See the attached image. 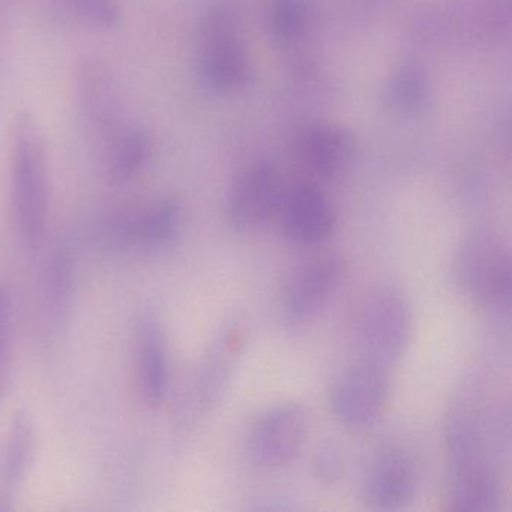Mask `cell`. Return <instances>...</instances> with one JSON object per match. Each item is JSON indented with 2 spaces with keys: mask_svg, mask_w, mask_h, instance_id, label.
<instances>
[{
  "mask_svg": "<svg viewBox=\"0 0 512 512\" xmlns=\"http://www.w3.org/2000/svg\"><path fill=\"white\" fill-rule=\"evenodd\" d=\"M11 205L20 236L40 247L49 224V158L43 131L28 113L17 116L11 134Z\"/></svg>",
  "mask_w": 512,
  "mask_h": 512,
  "instance_id": "6da1fadb",
  "label": "cell"
},
{
  "mask_svg": "<svg viewBox=\"0 0 512 512\" xmlns=\"http://www.w3.org/2000/svg\"><path fill=\"white\" fill-rule=\"evenodd\" d=\"M455 277L475 307L491 314L511 308V253L493 230H475L464 238L455 254Z\"/></svg>",
  "mask_w": 512,
  "mask_h": 512,
  "instance_id": "7a4b0ae2",
  "label": "cell"
},
{
  "mask_svg": "<svg viewBox=\"0 0 512 512\" xmlns=\"http://www.w3.org/2000/svg\"><path fill=\"white\" fill-rule=\"evenodd\" d=\"M412 311L398 290L371 289L356 314V343L361 359L389 368L397 364L412 340Z\"/></svg>",
  "mask_w": 512,
  "mask_h": 512,
  "instance_id": "3957f363",
  "label": "cell"
},
{
  "mask_svg": "<svg viewBox=\"0 0 512 512\" xmlns=\"http://www.w3.org/2000/svg\"><path fill=\"white\" fill-rule=\"evenodd\" d=\"M389 397L388 368L361 359L335 377L329 389V407L338 424L350 431H362L382 418Z\"/></svg>",
  "mask_w": 512,
  "mask_h": 512,
  "instance_id": "277c9868",
  "label": "cell"
},
{
  "mask_svg": "<svg viewBox=\"0 0 512 512\" xmlns=\"http://www.w3.org/2000/svg\"><path fill=\"white\" fill-rule=\"evenodd\" d=\"M307 434L308 413L302 404L287 401L269 407L248 431V457L263 469L287 466L304 448Z\"/></svg>",
  "mask_w": 512,
  "mask_h": 512,
  "instance_id": "5b68a950",
  "label": "cell"
},
{
  "mask_svg": "<svg viewBox=\"0 0 512 512\" xmlns=\"http://www.w3.org/2000/svg\"><path fill=\"white\" fill-rule=\"evenodd\" d=\"M182 208L175 199H161L146 208L115 215L104 226L110 247L157 254L172 247L181 233Z\"/></svg>",
  "mask_w": 512,
  "mask_h": 512,
  "instance_id": "8992f818",
  "label": "cell"
},
{
  "mask_svg": "<svg viewBox=\"0 0 512 512\" xmlns=\"http://www.w3.org/2000/svg\"><path fill=\"white\" fill-rule=\"evenodd\" d=\"M245 346V329L241 322L227 323L203 356L185 395L184 410L188 418H202L220 403Z\"/></svg>",
  "mask_w": 512,
  "mask_h": 512,
  "instance_id": "52a82bcc",
  "label": "cell"
},
{
  "mask_svg": "<svg viewBox=\"0 0 512 512\" xmlns=\"http://www.w3.org/2000/svg\"><path fill=\"white\" fill-rule=\"evenodd\" d=\"M199 73L212 91L229 94L242 88L250 73V62L244 46L233 32L227 10L209 14L200 40Z\"/></svg>",
  "mask_w": 512,
  "mask_h": 512,
  "instance_id": "ba28073f",
  "label": "cell"
},
{
  "mask_svg": "<svg viewBox=\"0 0 512 512\" xmlns=\"http://www.w3.org/2000/svg\"><path fill=\"white\" fill-rule=\"evenodd\" d=\"M283 179L271 163H256L239 173L227 196V218L236 232L250 233L277 217Z\"/></svg>",
  "mask_w": 512,
  "mask_h": 512,
  "instance_id": "9c48e42d",
  "label": "cell"
},
{
  "mask_svg": "<svg viewBox=\"0 0 512 512\" xmlns=\"http://www.w3.org/2000/svg\"><path fill=\"white\" fill-rule=\"evenodd\" d=\"M419 470L406 446L386 443L377 449L364 476V500L376 511H400L415 500Z\"/></svg>",
  "mask_w": 512,
  "mask_h": 512,
  "instance_id": "30bf717a",
  "label": "cell"
},
{
  "mask_svg": "<svg viewBox=\"0 0 512 512\" xmlns=\"http://www.w3.org/2000/svg\"><path fill=\"white\" fill-rule=\"evenodd\" d=\"M76 97L83 119L101 145L130 124L115 74L101 59L85 58L77 65Z\"/></svg>",
  "mask_w": 512,
  "mask_h": 512,
  "instance_id": "8fae6325",
  "label": "cell"
},
{
  "mask_svg": "<svg viewBox=\"0 0 512 512\" xmlns=\"http://www.w3.org/2000/svg\"><path fill=\"white\" fill-rule=\"evenodd\" d=\"M277 215L287 241L299 247L325 244L337 229L334 203L314 182H305L286 191Z\"/></svg>",
  "mask_w": 512,
  "mask_h": 512,
  "instance_id": "7c38bea8",
  "label": "cell"
},
{
  "mask_svg": "<svg viewBox=\"0 0 512 512\" xmlns=\"http://www.w3.org/2000/svg\"><path fill=\"white\" fill-rule=\"evenodd\" d=\"M356 142L344 127L326 122L305 125L296 133L293 155L313 181H335L352 166Z\"/></svg>",
  "mask_w": 512,
  "mask_h": 512,
  "instance_id": "4fadbf2b",
  "label": "cell"
},
{
  "mask_svg": "<svg viewBox=\"0 0 512 512\" xmlns=\"http://www.w3.org/2000/svg\"><path fill=\"white\" fill-rule=\"evenodd\" d=\"M346 266L335 254L314 257L299 265L287 280L283 293V311L293 323L316 317L331 301L343 281Z\"/></svg>",
  "mask_w": 512,
  "mask_h": 512,
  "instance_id": "5bb4252c",
  "label": "cell"
},
{
  "mask_svg": "<svg viewBox=\"0 0 512 512\" xmlns=\"http://www.w3.org/2000/svg\"><path fill=\"white\" fill-rule=\"evenodd\" d=\"M137 365L143 398L151 407H160L170 385L169 349L160 319L145 313L137 325Z\"/></svg>",
  "mask_w": 512,
  "mask_h": 512,
  "instance_id": "9a60e30c",
  "label": "cell"
},
{
  "mask_svg": "<svg viewBox=\"0 0 512 512\" xmlns=\"http://www.w3.org/2000/svg\"><path fill=\"white\" fill-rule=\"evenodd\" d=\"M76 292V256L68 244L56 247L47 262L41 287V322L58 332L70 317Z\"/></svg>",
  "mask_w": 512,
  "mask_h": 512,
  "instance_id": "2e32d148",
  "label": "cell"
},
{
  "mask_svg": "<svg viewBox=\"0 0 512 512\" xmlns=\"http://www.w3.org/2000/svg\"><path fill=\"white\" fill-rule=\"evenodd\" d=\"M35 454L37 431L34 419L26 410H20L11 421L0 466V476L5 490H16L25 482L26 476L34 466Z\"/></svg>",
  "mask_w": 512,
  "mask_h": 512,
  "instance_id": "e0dca14e",
  "label": "cell"
},
{
  "mask_svg": "<svg viewBox=\"0 0 512 512\" xmlns=\"http://www.w3.org/2000/svg\"><path fill=\"white\" fill-rule=\"evenodd\" d=\"M101 146L107 173L118 182L133 178L145 166L151 152L145 131L131 124Z\"/></svg>",
  "mask_w": 512,
  "mask_h": 512,
  "instance_id": "ac0fdd59",
  "label": "cell"
},
{
  "mask_svg": "<svg viewBox=\"0 0 512 512\" xmlns=\"http://www.w3.org/2000/svg\"><path fill=\"white\" fill-rule=\"evenodd\" d=\"M389 94L403 112H421L430 95V82L424 68L415 62L403 65L392 77Z\"/></svg>",
  "mask_w": 512,
  "mask_h": 512,
  "instance_id": "d6986e66",
  "label": "cell"
},
{
  "mask_svg": "<svg viewBox=\"0 0 512 512\" xmlns=\"http://www.w3.org/2000/svg\"><path fill=\"white\" fill-rule=\"evenodd\" d=\"M308 11L304 0H275L269 13V26L275 40L290 44L304 34Z\"/></svg>",
  "mask_w": 512,
  "mask_h": 512,
  "instance_id": "ffe728a7",
  "label": "cell"
},
{
  "mask_svg": "<svg viewBox=\"0 0 512 512\" xmlns=\"http://www.w3.org/2000/svg\"><path fill=\"white\" fill-rule=\"evenodd\" d=\"M13 296L0 283V397L8 391L13 377Z\"/></svg>",
  "mask_w": 512,
  "mask_h": 512,
  "instance_id": "44dd1931",
  "label": "cell"
},
{
  "mask_svg": "<svg viewBox=\"0 0 512 512\" xmlns=\"http://www.w3.org/2000/svg\"><path fill=\"white\" fill-rule=\"evenodd\" d=\"M80 22L97 31L115 28L119 22V0H67Z\"/></svg>",
  "mask_w": 512,
  "mask_h": 512,
  "instance_id": "7402d4cb",
  "label": "cell"
},
{
  "mask_svg": "<svg viewBox=\"0 0 512 512\" xmlns=\"http://www.w3.org/2000/svg\"><path fill=\"white\" fill-rule=\"evenodd\" d=\"M346 470L343 449L335 442H325L314 454L313 472L322 487L331 488L343 478Z\"/></svg>",
  "mask_w": 512,
  "mask_h": 512,
  "instance_id": "603a6c76",
  "label": "cell"
},
{
  "mask_svg": "<svg viewBox=\"0 0 512 512\" xmlns=\"http://www.w3.org/2000/svg\"><path fill=\"white\" fill-rule=\"evenodd\" d=\"M13 38V0H0V74H4L11 55Z\"/></svg>",
  "mask_w": 512,
  "mask_h": 512,
  "instance_id": "cb8c5ba5",
  "label": "cell"
}]
</instances>
